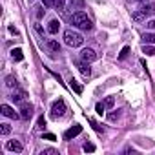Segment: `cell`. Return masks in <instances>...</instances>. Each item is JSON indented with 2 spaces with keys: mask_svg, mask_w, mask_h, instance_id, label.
Returning a JSON list of instances; mask_svg holds the SVG:
<instances>
[{
  "mask_svg": "<svg viewBox=\"0 0 155 155\" xmlns=\"http://www.w3.org/2000/svg\"><path fill=\"white\" fill-rule=\"evenodd\" d=\"M71 24H73V26H77L79 29H82V31H91V29H93L91 20H90V18H88V15H86V13H82V11H77V13H73V15H71Z\"/></svg>",
  "mask_w": 155,
  "mask_h": 155,
  "instance_id": "obj_1",
  "label": "cell"
},
{
  "mask_svg": "<svg viewBox=\"0 0 155 155\" xmlns=\"http://www.w3.org/2000/svg\"><path fill=\"white\" fill-rule=\"evenodd\" d=\"M153 15H155V4H144L139 11H133L131 18L135 22H144L148 17H153Z\"/></svg>",
  "mask_w": 155,
  "mask_h": 155,
  "instance_id": "obj_2",
  "label": "cell"
},
{
  "mask_svg": "<svg viewBox=\"0 0 155 155\" xmlns=\"http://www.w3.org/2000/svg\"><path fill=\"white\" fill-rule=\"evenodd\" d=\"M64 42H66L68 46H71V48H79V46H82L84 38H82L81 33H77V31H73V29H66V31H64Z\"/></svg>",
  "mask_w": 155,
  "mask_h": 155,
  "instance_id": "obj_3",
  "label": "cell"
},
{
  "mask_svg": "<svg viewBox=\"0 0 155 155\" xmlns=\"http://www.w3.org/2000/svg\"><path fill=\"white\" fill-rule=\"evenodd\" d=\"M66 102L62 101V99H58V101H55L53 102V106H51V117L53 119H58V117H62L64 113H66Z\"/></svg>",
  "mask_w": 155,
  "mask_h": 155,
  "instance_id": "obj_4",
  "label": "cell"
},
{
  "mask_svg": "<svg viewBox=\"0 0 155 155\" xmlns=\"http://www.w3.org/2000/svg\"><path fill=\"white\" fill-rule=\"evenodd\" d=\"M0 113H2L4 117H9V119H18L20 117V113H17L11 106H8V104H2L0 106Z\"/></svg>",
  "mask_w": 155,
  "mask_h": 155,
  "instance_id": "obj_5",
  "label": "cell"
},
{
  "mask_svg": "<svg viewBox=\"0 0 155 155\" xmlns=\"http://www.w3.org/2000/svg\"><path fill=\"white\" fill-rule=\"evenodd\" d=\"M31 115H33V106L28 104V102H22V106H20V117L24 120H29Z\"/></svg>",
  "mask_w": 155,
  "mask_h": 155,
  "instance_id": "obj_6",
  "label": "cell"
},
{
  "mask_svg": "<svg viewBox=\"0 0 155 155\" xmlns=\"http://www.w3.org/2000/svg\"><path fill=\"white\" fill-rule=\"evenodd\" d=\"M75 66L79 68V71H81L84 77H90V75H91V68H90V62H86V60H77V62H75Z\"/></svg>",
  "mask_w": 155,
  "mask_h": 155,
  "instance_id": "obj_7",
  "label": "cell"
},
{
  "mask_svg": "<svg viewBox=\"0 0 155 155\" xmlns=\"http://www.w3.org/2000/svg\"><path fill=\"white\" fill-rule=\"evenodd\" d=\"M81 58L86 60V62H93V60H97V53L93 49H90V48H84L81 51Z\"/></svg>",
  "mask_w": 155,
  "mask_h": 155,
  "instance_id": "obj_8",
  "label": "cell"
},
{
  "mask_svg": "<svg viewBox=\"0 0 155 155\" xmlns=\"http://www.w3.org/2000/svg\"><path fill=\"white\" fill-rule=\"evenodd\" d=\"M81 131H82V126H81V124H75L73 128H69V130H66V131H64V139H68V140H69V139L77 137Z\"/></svg>",
  "mask_w": 155,
  "mask_h": 155,
  "instance_id": "obj_9",
  "label": "cell"
},
{
  "mask_svg": "<svg viewBox=\"0 0 155 155\" xmlns=\"http://www.w3.org/2000/svg\"><path fill=\"white\" fill-rule=\"evenodd\" d=\"M26 97H28V93H26L24 90H15L13 95H11V101H15V102H24Z\"/></svg>",
  "mask_w": 155,
  "mask_h": 155,
  "instance_id": "obj_10",
  "label": "cell"
},
{
  "mask_svg": "<svg viewBox=\"0 0 155 155\" xmlns=\"http://www.w3.org/2000/svg\"><path fill=\"white\" fill-rule=\"evenodd\" d=\"M6 148H8V150H11V151H17V153H20V151L24 150V146H22L18 140H8Z\"/></svg>",
  "mask_w": 155,
  "mask_h": 155,
  "instance_id": "obj_11",
  "label": "cell"
},
{
  "mask_svg": "<svg viewBox=\"0 0 155 155\" xmlns=\"http://www.w3.org/2000/svg\"><path fill=\"white\" fill-rule=\"evenodd\" d=\"M58 29H60V22H58L57 18H53V20L49 22V26H48V31H49L51 35H57V33H58Z\"/></svg>",
  "mask_w": 155,
  "mask_h": 155,
  "instance_id": "obj_12",
  "label": "cell"
},
{
  "mask_svg": "<svg viewBox=\"0 0 155 155\" xmlns=\"http://www.w3.org/2000/svg\"><path fill=\"white\" fill-rule=\"evenodd\" d=\"M84 0H69V8L71 9H84Z\"/></svg>",
  "mask_w": 155,
  "mask_h": 155,
  "instance_id": "obj_13",
  "label": "cell"
},
{
  "mask_svg": "<svg viewBox=\"0 0 155 155\" xmlns=\"http://www.w3.org/2000/svg\"><path fill=\"white\" fill-rule=\"evenodd\" d=\"M11 58H13V60H17V62H20V60L24 58V53H22V49H20V48L13 49V51H11Z\"/></svg>",
  "mask_w": 155,
  "mask_h": 155,
  "instance_id": "obj_14",
  "label": "cell"
},
{
  "mask_svg": "<svg viewBox=\"0 0 155 155\" xmlns=\"http://www.w3.org/2000/svg\"><path fill=\"white\" fill-rule=\"evenodd\" d=\"M69 86H71V90L75 91V93H82V86H79V82H77L75 79H69Z\"/></svg>",
  "mask_w": 155,
  "mask_h": 155,
  "instance_id": "obj_15",
  "label": "cell"
},
{
  "mask_svg": "<svg viewBox=\"0 0 155 155\" xmlns=\"http://www.w3.org/2000/svg\"><path fill=\"white\" fill-rule=\"evenodd\" d=\"M142 53H146L148 57H153V55H155V48L150 46V44H144V46H142Z\"/></svg>",
  "mask_w": 155,
  "mask_h": 155,
  "instance_id": "obj_16",
  "label": "cell"
},
{
  "mask_svg": "<svg viewBox=\"0 0 155 155\" xmlns=\"http://www.w3.org/2000/svg\"><path fill=\"white\" fill-rule=\"evenodd\" d=\"M142 40L146 44H155V33H144L142 35Z\"/></svg>",
  "mask_w": 155,
  "mask_h": 155,
  "instance_id": "obj_17",
  "label": "cell"
},
{
  "mask_svg": "<svg viewBox=\"0 0 155 155\" xmlns=\"http://www.w3.org/2000/svg\"><path fill=\"white\" fill-rule=\"evenodd\" d=\"M6 86L8 88H17V79H15L13 75H8L6 77Z\"/></svg>",
  "mask_w": 155,
  "mask_h": 155,
  "instance_id": "obj_18",
  "label": "cell"
},
{
  "mask_svg": "<svg viewBox=\"0 0 155 155\" xmlns=\"http://www.w3.org/2000/svg\"><path fill=\"white\" fill-rule=\"evenodd\" d=\"M48 48H49L51 51H60V44H58L57 40H48Z\"/></svg>",
  "mask_w": 155,
  "mask_h": 155,
  "instance_id": "obj_19",
  "label": "cell"
},
{
  "mask_svg": "<svg viewBox=\"0 0 155 155\" xmlns=\"http://www.w3.org/2000/svg\"><path fill=\"white\" fill-rule=\"evenodd\" d=\"M0 133H2V135H9V133H11V126H9L8 122L0 124Z\"/></svg>",
  "mask_w": 155,
  "mask_h": 155,
  "instance_id": "obj_20",
  "label": "cell"
},
{
  "mask_svg": "<svg viewBox=\"0 0 155 155\" xmlns=\"http://www.w3.org/2000/svg\"><path fill=\"white\" fill-rule=\"evenodd\" d=\"M104 106H106V108H113V106H115V99H113V97H106V99H104Z\"/></svg>",
  "mask_w": 155,
  "mask_h": 155,
  "instance_id": "obj_21",
  "label": "cell"
},
{
  "mask_svg": "<svg viewBox=\"0 0 155 155\" xmlns=\"http://www.w3.org/2000/svg\"><path fill=\"white\" fill-rule=\"evenodd\" d=\"M95 110H97V113H99V115H102V113L106 111V106H104V102H99V104L95 106Z\"/></svg>",
  "mask_w": 155,
  "mask_h": 155,
  "instance_id": "obj_22",
  "label": "cell"
},
{
  "mask_svg": "<svg viewBox=\"0 0 155 155\" xmlns=\"http://www.w3.org/2000/svg\"><path fill=\"white\" fill-rule=\"evenodd\" d=\"M128 53H130V48L126 46V48H122V51H120V55H119V58H120V60H124V58L128 57Z\"/></svg>",
  "mask_w": 155,
  "mask_h": 155,
  "instance_id": "obj_23",
  "label": "cell"
},
{
  "mask_svg": "<svg viewBox=\"0 0 155 155\" xmlns=\"http://www.w3.org/2000/svg\"><path fill=\"white\" fill-rule=\"evenodd\" d=\"M84 151H90V153H93V151H95V144H91V142H86V144H84Z\"/></svg>",
  "mask_w": 155,
  "mask_h": 155,
  "instance_id": "obj_24",
  "label": "cell"
},
{
  "mask_svg": "<svg viewBox=\"0 0 155 155\" xmlns=\"http://www.w3.org/2000/svg\"><path fill=\"white\" fill-rule=\"evenodd\" d=\"M64 4H66V0H55V8L57 9H64Z\"/></svg>",
  "mask_w": 155,
  "mask_h": 155,
  "instance_id": "obj_25",
  "label": "cell"
},
{
  "mask_svg": "<svg viewBox=\"0 0 155 155\" xmlns=\"http://www.w3.org/2000/svg\"><path fill=\"white\" fill-rule=\"evenodd\" d=\"M42 4H44V8H51V6H55V0H42Z\"/></svg>",
  "mask_w": 155,
  "mask_h": 155,
  "instance_id": "obj_26",
  "label": "cell"
},
{
  "mask_svg": "<svg viewBox=\"0 0 155 155\" xmlns=\"http://www.w3.org/2000/svg\"><path fill=\"white\" fill-rule=\"evenodd\" d=\"M146 28L148 29H155V20H148L146 22Z\"/></svg>",
  "mask_w": 155,
  "mask_h": 155,
  "instance_id": "obj_27",
  "label": "cell"
},
{
  "mask_svg": "<svg viewBox=\"0 0 155 155\" xmlns=\"http://www.w3.org/2000/svg\"><path fill=\"white\" fill-rule=\"evenodd\" d=\"M44 139H46V140H55L57 137H55L53 133H46V135H44Z\"/></svg>",
  "mask_w": 155,
  "mask_h": 155,
  "instance_id": "obj_28",
  "label": "cell"
},
{
  "mask_svg": "<svg viewBox=\"0 0 155 155\" xmlns=\"http://www.w3.org/2000/svg\"><path fill=\"white\" fill-rule=\"evenodd\" d=\"M49 153H57V150H53V148H48V150H44V151H42V155H49Z\"/></svg>",
  "mask_w": 155,
  "mask_h": 155,
  "instance_id": "obj_29",
  "label": "cell"
},
{
  "mask_svg": "<svg viewBox=\"0 0 155 155\" xmlns=\"http://www.w3.org/2000/svg\"><path fill=\"white\" fill-rule=\"evenodd\" d=\"M44 126H46V119L40 117V119H38V128H44Z\"/></svg>",
  "mask_w": 155,
  "mask_h": 155,
  "instance_id": "obj_30",
  "label": "cell"
},
{
  "mask_svg": "<svg viewBox=\"0 0 155 155\" xmlns=\"http://www.w3.org/2000/svg\"><path fill=\"white\" fill-rule=\"evenodd\" d=\"M117 117H119V113H110V115H108V119H110V120H115Z\"/></svg>",
  "mask_w": 155,
  "mask_h": 155,
  "instance_id": "obj_31",
  "label": "cell"
},
{
  "mask_svg": "<svg viewBox=\"0 0 155 155\" xmlns=\"http://www.w3.org/2000/svg\"><path fill=\"white\" fill-rule=\"evenodd\" d=\"M9 33H11V35H18V31H17L13 26H9Z\"/></svg>",
  "mask_w": 155,
  "mask_h": 155,
  "instance_id": "obj_32",
  "label": "cell"
},
{
  "mask_svg": "<svg viewBox=\"0 0 155 155\" xmlns=\"http://www.w3.org/2000/svg\"><path fill=\"white\" fill-rule=\"evenodd\" d=\"M131 2H146V0H131Z\"/></svg>",
  "mask_w": 155,
  "mask_h": 155,
  "instance_id": "obj_33",
  "label": "cell"
}]
</instances>
